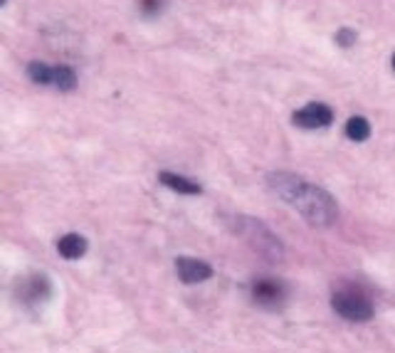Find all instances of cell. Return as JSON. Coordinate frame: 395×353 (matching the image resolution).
I'll return each instance as SVG.
<instances>
[{
	"mask_svg": "<svg viewBox=\"0 0 395 353\" xmlns=\"http://www.w3.org/2000/svg\"><path fill=\"white\" fill-rule=\"evenodd\" d=\"M267 185L272 188V193H277L284 202H289L292 207L304 215V220H309L311 225L326 227L331 222H336L339 217V207L336 200L326 193L324 188L306 183L304 178L292 173H272L267 175Z\"/></svg>",
	"mask_w": 395,
	"mask_h": 353,
	"instance_id": "1",
	"label": "cell"
},
{
	"mask_svg": "<svg viewBox=\"0 0 395 353\" xmlns=\"http://www.w3.org/2000/svg\"><path fill=\"white\" fill-rule=\"evenodd\" d=\"M235 232L240 237H245L247 245L257 254H262L264 259H269V262H279L284 257V247L279 242V237L267 225L254 220V217H245V215L235 217Z\"/></svg>",
	"mask_w": 395,
	"mask_h": 353,
	"instance_id": "2",
	"label": "cell"
},
{
	"mask_svg": "<svg viewBox=\"0 0 395 353\" xmlns=\"http://www.w3.org/2000/svg\"><path fill=\"white\" fill-rule=\"evenodd\" d=\"M331 306L339 316L346 321H368L373 316V304L366 299V294L356 292V289H341L334 294Z\"/></svg>",
	"mask_w": 395,
	"mask_h": 353,
	"instance_id": "3",
	"label": "cell"
},
{
	"mask_svg": "<svg viewBox=\"0 0 395 353\" xmlns=\"http://www.w3.org/2000/svg\"><path fill=\"white\" fill-rule=\"evenodd\" d=\"M249 297H252L254 304L274 309V306H279L287 299V287L279 279H272V277L254 279L252 287H249Z\"/></svg>",
	"mask_w": 395,
	"mask_h": 353,
	"instance_id": "4",
	"label": "cell"
},
{
	"mask_svg": "<svg viewBox=\"0 0 395 353\" xmlns=\"http://www.w3.org/2000/svg\"><path fill=\"white\" fill-rule=\"evenodd\" d=\"M292 119L296 126H301V129H324L334 121V112H331V107H326V104L314 102V104H309V107L299 109Z\"/></svg>",
	"mask_w": 395,
	"mask_h": 353,
	"instance_id": "5",
	"label": "cell"
},
{
	"mask_svg": "<svg viewBox=\"0 0 395 353\" xmlns=\"http://www.w3.org/2000/svg\"><path fill=\"white\" fill-rule=\"evenodd\" d=\"M175 272H178V277L183 279L185 284H198L212 277L210 264L195 257H178L175 259Z\"/></svg>",
	"mask_w": 395,
	"mask_h": 353,
	"instance_id": "6",
	"label": "cell"
},
{
	"mask_svg": "<svg viewBox=\"0 0 395 353\" xmlns=\"http://www.w3.org/2000/svg\"><path fill=\"white\" fill-rule=\"evenodd\" d=\"M50 282H48V277H33V279H28L25 282V292H23V302H28V304H40V302H45V299H50Z\"/></svg>",
	"mask_w": 395,
	"mask_h": 353,
	"instance_id": "7",
	"label": "cell"
},
{
	"mask_svg": "<svg viewBox=\"0 0 395 353\" xmlns=\"http://www.w3.org/2000/svg\"><path fill=\"white\" fill-rule=\"evenodd\" d=\"M57 250H60V254L65 259H80L82 254L87 252V240L82 235H65L60 237V242H57Z\"/></svg>",
	"mask_w": 395,
	"mask_h": 353,
	"instance_id": "8",
	"label": "cell"
},
{
	"mask_svg": "<svg viewBox=\"0 0 395 353\" xmlns=\"http://www.w3.org/2000/svg\"><path fill=\"white\" fill-rule=\"evenodd\" d=\"M158 178H161V183H163V185H168V188L178 190V193H185V195H200V193H202V188L195 183V180L183 178V175H175V173H161Z\"/></svg>",
	"mask_w": 395,
	"mask_h": 353,
	"instance_id": "9",
	"label": "cell"
},
{
	"mask_svg": "<svg viewBox=\"0 0 395 353\" xmlns=\"http://www.w3.org/2000/svg\"><path fill=\"white\" fill-rule=\"evenodd\" d=\"M346 136L351 139V141H366V139L371 136V124L363 116H351L346 121Z\"/></svg>",
	"mask_w": 395,
	"mask_h": 353,
	"instance_id": "10",
	"label": "cell"
},
{
	"mask_svg": "<svg viewBox=\"0 0 395 353\" xmlns=\"http://www.w3.org/2000/svg\"><path fill=\"white\" fill-rule=\"evenodd\" d=\"M28 75L35 85H52V77H55V70H50L45 62H30Z\"/></svg>",
	"mask_w": 395,
	"mask_h": 353,
	"instance_id": "11",
	"label": "cell"
},
{
	"mask_svg": "<svg viewBox=\"0 0 395 353\" xmlns=\"http://www.w3.org/2000/svg\"><path fill=\"white\" fill-rule=\"evenodd\" d=\"M52 85H55L57 89H62V92L75 89V85H77L75 72H72L70 67H57V70H55V77H52Z\"/></svg>",
	"mask_w": 395,
	"mask_h": 353,
	"instance_id": "12",
	"label": "cell"
},
{
	"mask_svg": "<svg viewBox=\"0 0 395 353\" xmlns=\"http://www.w3.org/2000/svg\"><path fill=\"white\" fill-rule=\"evenodd\" d=\"M139 8H141L146 15H156L166 8V0H139Z\"/></svg>",
	"mask_w": 395,
	"mask_h": 353,
	"instance_id": "13",
	"label": "cell"
},
{
	"mask_svg": "<svg viewBox=\"0 0 395 353\" xmlns=\"http://www.w3.org/2000/svg\"><path fill=\"white\" fill-rule=\"evenodd\" d=\"M336 43H339L341 48H351V45L356 43V33H353V30H348V28L339 30V33H336Z\"/></svg>",
	"mask_w": 395,
	"mask_h": 353,
	"instance_id": "14",
	"label": "cell"
},
{
	"mask_svg": "<svg viewBox=\"0 0 395 353\" xmlns=\"http://www.w3.org/2000/svg\"><path fill=\"white\" fill-rule=\"evenodd\" d=\"M393 70H395V55H393Z\"/></svg>",
	"mask_w": 395,
	"mask_h": 353,
	"instance_id": "15",
	"label": "cell"
}]
</instances>
